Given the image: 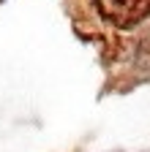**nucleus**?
Returning <instances> with one entry per match:
<instances>
[{"label":"nucleus","mask_w":150,"mask_h":152,"mask_svg":"<svg viewBox=\"0 0 150 152\" xmlns=\"http://www.w3.org/2000/svg\"><path fill=\"white\" fill-rule=\"evenodd\" d=\"M101 16L115 27H134L150 16V0H96Z\"/></svg>","instance_id":"obj_1"}]
</instances>
